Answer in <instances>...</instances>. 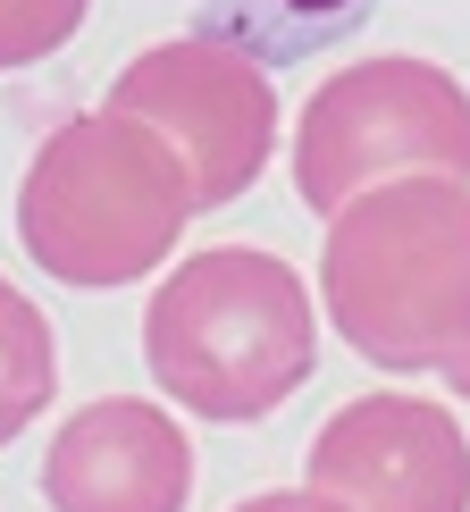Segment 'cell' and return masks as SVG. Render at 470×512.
I'll list each match as a JSON object with an SVG mask.
<instances>
[{
  "instance_id": "7",
  "label": "cell",
  "mask_w": 470,
  "mask_h": 512,
  "mask_svg": "<svg viewBox=\"0 0 470 512\" xmlns=\"http://www.w3.org/2000/svg\"><path fill=\"white\" fill-rule=\"evenodd\" d=\"M51 512H185L194 496V437L152 395H101L59 420L42 454Z\"/></svg>"
},
{
  "instance_id": "5",
  "label": "cell",
  "mask_w": 470,
  "mask_h": 512,
  "mask_svg": "<svg viewBox=\"0 0 470 512\" xmlns=\"http://www.w3.org/2000/svg\"><path fill=\"white\" fill-rule=\"evenodd\" d=\"M110 110L168 135V152L194 168L202 210H227L235 194H252V177L277 152L269 76L235 42H210V34H177V42H152L143 59H126L110 84Z\"/></svg>"
},
{
  "instance_id": "10",
  "label": "cell",
  "mask_w": 470,
  "mask_h": 512,
  "mask_svg": "<svg viewBox=\"0 0 470 512\" xmlns=\"http://www.w3.org/2000/svg\"><path fill=\"white\" fill-rule=\"evenodd\" d=\"M235 512H345V504H328L319 487H269V496H252V504H235Z\"/></svg>"
},
{
  "instance_id": "4",
  "label": "cell",
  "mask_w": 470,
  "mask_h": 512,
  "mask_svg": "<svg viewBox=\"0 0 470 512\" xmlns=\"http://www.w3.org/2000/svg\"><path fill=\"white\" fill-rule=\"evenodd\" d=\"M395 177L470 185V84L412 51H378V59L336 68L294 126V194L319 219H336L345 202Z\"/></svg>"
},
{
  "instance_id": "12",
  "label": "cell",
  "mask_w": 470,
  "mask_h": 512,
  "mask_svg": "<svg viewBox=\"0 0 470 512\" xmlns=\"http://www.w3.org/2000/svg\"><path fill=\"white\" fill-rule=\"evenodd\" d=\"M445 378H454V395L470 403V361H454V370H445Z\"/></svg>"
},
{
  "instance_id": "2",
  "label": "cell",
  "mask_w": 470,
  "mask_h": 512,
  "mask_svg": "<svg viewBox=\"0 0 470 512\" xmlns=\"http://www.w3.org/2000/svg\"><path fill=\"white\" fill-rule=\"evenodd\" d=\"M319 361V303L277 252L202 244L143 303V370L194 420H261Z\"/></svg>"
},
{
  "instance_id": "3",
  "label": "cell",
  "mask_w": 470,
  "mask_h": 512,
  "mask_svg": "<svg viewBox=\"0 0 470 512\" xmlns=\"http://www.w3.org/2000/svg\"><path fill=\"white\" fill-rule=\"evenodd\" d=\"M194 168L126 110H76L17 177V244L59 286H135L194 219Z\"/></svg>"
},
{
  "instance_id": "8",
  "label": "cell",
  "mask_w": 470,
  "mask_h": 512,
  "mask_svg": "<svg viewBox=\"0 0 470 512\" xmlns=\"http://www.w3.org/2000/svg\"><path fill=\"white\" fill-rule=\"evenodd\" d=\"M59 387V345H51V319L34 311V294H17L0 277V445H17L34 429V412Z\"/></svg>"
},
{
  "instance_id": "1",
  "label": "cell",
  "mask_w": 470,
  "mask_h": 512,
  "mask_svg": "<svg viewBox=\"0 0 470 512\" xmlns=\"http://www.w3.org/2000/svg\"><path fill=\"white\" fill-rule=\"evenodd\" d=\"M319 311L387 378H445L470 361V185L395 177L328 219Z\"/></svg>"
},
{
  "instance_id": "11",
  "label": "cell",
  "mask_w": 470,
  "mask_h": 512,
  "mask_svg": "<svg viewBox=\"0 0 470 512\" xmlns=\"http://www.w3.org/2000/svg\"><path fill=\"white\" fill-rule=\"evenodd\" d=\"M286 9H303V17H336V9H353V0H286Z\"/></svg>"
},
{
  "instance_id": "6",
  "label": "cell",
  "mask_w": 470,
  "mask_h": 512,
  "mask_svg": "<svg viewBox=\"0 0 470 512\" xmlns=\"http://www.w3.org/2000/svg\"><path fill=\"white\" fill-rule=\"evenodd\" d=\"M311 487L345 512H470V437L429 395H353L311 437Z\"/></svg>"
},
{
  "instance_id": "9",
  "label": "cell",
  "mask_w": 470,
  "mask_h": 512,
  "mask_svg": "<svg viewBox=\"0 0 470 512\" xmlns=\"http://www.w3.org/2000/svg\"><path fill=\"white\" fill-rule=\"evenodd\" d=\"M84 9H93V0H0V76L51 59L59 42H76Z\"/></svg>"
}]
</instances>
